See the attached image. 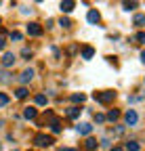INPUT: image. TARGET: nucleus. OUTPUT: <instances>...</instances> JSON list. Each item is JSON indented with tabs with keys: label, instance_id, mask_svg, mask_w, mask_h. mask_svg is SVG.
<instances>
[{
	"label": "nucleus",
	"instance_id": "2",
	"mask_svg": "<svg viewBox=\"0 0 145 151\" xmlns=\"http://www.w3.org/2000/svg\"><path fill=\"white\" fill-rule=\"evenodd\" d=\"M53 143H55V141H53V137H48V134H42V132L34 137V145H36V147H50Z\"/></svg>",
	"mask_w": 145,
	"mask_h": 151
},
{
	"label": "nucleus",
	"instance_id": "15",
	"mask_svg": "<svg viewBox=\"0 0 145 151\" xmlns=\"http://www.w3.org/2000/svg\"><path fill=\"white\" fill-rule=\"evenodd\" d=\"M124 149H126V151H139V143H137V141H128Z\"/></svg>",
	"mask_w": 145,
	"mask_h": 151
},
{
	"label": "nucleus",
	"instance_id": "5",
	"mask_svg": "<svg viewBox=\"0 0 145 151\" xmlns=\"http://www.w3.org/2000/svg\"><path fill=\"white\" fill-rule=\"evenodd\" d=\"M74 6H76V2H74V0H63V2L59 4L61 13H71V11H74Z\"/></svg>",
	"mask_w": 145,
	"mask_h": 151
},
{
	"label": "nucleus",
	"instance_id": "21",
	"mask_svg": "<svg viewBox=\"0 0 145 151\" xmlns=\"http://www.w3.org/2000/svg\"><path fill=\"white\" fill-rule=\"evenodd\" d=\"M9 94H4V92H0V107H4V105H9Z\"/></svg>",
	"mask_w": 145,
	"mask_h": 151
},
{
	"label": "nucleus",
	"instance_id": "16",
	"mask_svg": "<svg viewBox=\"0 0 145 151\" xmlns=\"http://www.w3.org/2000/svg\"><path fill=\"white\" fill-rule=\"evenodd\" d=\"M105 118H107V120H112V122H116V120L120 118V111H118V109H112V111H110V113H107V116H105Z\"/></svg>",
	"mask_w": 145,
	"mask_h": 151
},
{
	"label": "nucleus",
	"instance_id": "10",
	"mask_svg": "<svg viewBox=\"0 0 145 151\" xmlns=\"http://www.w3.org/2000/svg\"><path fill=\"white\" fill-rule=\"evenodd\" d=\"M76 130L80 132V134H90L93 126H90V124H86V122H82V124H78V126H76Z\"/></svg>",
	"mask_w": 145,
	"mask_h": 151
},
{
	"label": "nucleus",
	"instance_id": "20",
	"mask_svg": "<svg viewBox=\"0 0 145 151\" xmlns=\"http://www.w3.org/2000/svg\"><path fill=\"white\" fill-rule=\"evenodd\" d=\"M135 25H145V15H135Z\"/></svg>",
	"mask_w": 145,
	"mask_h": 151
},
{
	"label": "nucleus",
	"instance_id": "34",
	"mask_svg": "<svg viewBox=\"0 0 145 151\" xmlns=\"http://www.w3.org/2000/svg\"><path fill=\"white\" fill-rule=\"evenodd\" d=\"M0 21H2V19H0Z\"/></svg>",
	"mask_w": 145,
	"mask_h": 151
},
{
	"label": "nucleus",
	"instance_id": "1",
	"mask_svg": "<svg viewBox=\"0 0 145 151\" xmlns=\"http://www.w3.org/2000/svg\"><path fill=\"white\" fill-rule=\"evenodd\" d=\"M114 99H116V92H114V90H101V92H95V101H99V103H103V105L112 103Z\"/></svg>",
	"mask_w": 145,
	"mask_h": 151
},
{
	"label": "nucleus",
	"instance_id": "22",
	"mask_svg": "<svg viewBox=\"0 0 145 151\" xmlns=\"http://www.w3.org/2000/svg\"><path fill=\"white\" fill-rule=\"evenodd\" d=\"M36 105H46V97H44V94H38V97H36Z\"/></svg>",
	"mask_w": 145,
	"mask_h": 151
},
{
	"label": "nucleus",
	"instance_id": "14",
	"mask_svg": "<svg viewBox=\"0 0 145 151\" xmlns=\"http://www.w3.org/2000/svg\"><path fill=\"white\" fill-rule=\"evenodd\" d=\"M15 97H17V99H25V97H27V88H25V86L17 88V90H15Z\"/></svg>",
	"mask_w": 145,
	"mask_h": 151
},
{
	"label": "nucleus",
	"instance_id": "6",
	"mask_svg": "<svg viewBox=\"0 0 145 151\" xmlns=\"http://www.w3.org/2000/svg\"><path fill=\"white\" fill-rule=\"evenodd\" d=\"M97 147H99V145H97V139H90V137H88V139L84 141V151H97Z\"/></svg>",
	"mask_w": 145,
	"mask_h": 151
},
{
	"label": "nucleus",
	"instance_id": "27",
	"mask_svg": "<svg viewBox=\"0 0 145 151\" xmlns=\"http://www.w3.org/2000/svg\"><path fill=\"white\" fill-rule=\"evenodd\" d=\"M11 40H21V34L19 32H11Z\"/></svg>",
	"mask_w": 145,
	"mask_h": 151
},
{
	"label": "nucleus",
	"instance_id": "29",
	"mask_svg": "<svg viewBox=\"0 0 145 151\" xmlns=\"http://www.w3.org/2000/svg\"><path fill=\"white\" fill-rule=\"evenodd\" d=\"M0 82H9V73H6V71L0 73Z\"/></svg>",
	"mask_w": 145,
	"mask_h": 151
},
{
	"label": "nucleus",
	"instance_id": "17",
	"mask_svg": "<svg viewBox=\"0 0 145 151\" xmlns=\"http://www.w3.org/2000/svg\"><path fill=\"white\" fill-rule=\"evenodd\" d=\"M59 25H61L63 29H69V27H71V21H69L67 17H61V19H59Z\"/></svg>",
	"mask_w": 145,
	"mask_h": 151
},
{
	"label": "nucleus",
	"instance_id": "9",
	"mask_svg": "<svg viewBox=\"0 0 145 151\" xmlns=\"http://www.w3.org/2000/svg\"><path fill=\"white\" fill-rule=\"evenodd\" d=\"M36 116H38L36 107H25V109H23V118H27V120H36Z\"/></svg>",
	"mask_w": 145,
	"mask_h": 151
},
{
	"label": "nucleus",
	"instance_id": "30",
	"mask_svg": "<svg viewBox=\"0 0 145 151\" xmlns=\"http://www.w3.org/2000/svg\"><path fill=\"white\" fill-rule=\"evenodd\" d=\"M61 151H78V149H69V147H63Z\"/></svg>",
	"mask_w": 145,
	"mask_h": 151
},
{
	"label": "nucleus",
	"instance_id": "18",
	"mask_svg": "<svg viewBox=\"0 0 145 151\" xmlns=\"http://www.w3.org/2000/svg\"><path fill=\"white\" fill-rule=\"evenodd\" d=\"M71 101H74V103H84V101H86V97H84L82 92H80V94L76 92V94H71Z\"/></svg>",
	"mask_w": 145,
	"mask_h": 151
},
{
	"label": "nucleus",
	"instance_id": "13",
	"mask_svg": "<svg viewBox=\"0 0 145 151\" xmlns=\"http://www.w3.org/2000/svg\"><path fill=\"white\" fill-rule=\"evenodd\" d=\"M93 55H95V48L93 46H84L82 48V59H93Z\"/></svg>",
	"mask_w": 145,
	"mask_h": 151
},
{
	"label": "nucleus",
	"instance_id": "33",
	"mask_svg": "<svg viewBox=\"0 0 145 151\" xmlns=\"http://www.w3.org/2000/svg\"><path fill=\"white\" fill-rule=\"evenodd\" d=\"M2 126H4V122H2V120H0V128H2Z\"/></svg>",
	"mask_w": 145,
	"mask_h": 151
},
{
	"label": "nucleus",
	"instance_id": "4",
	"mask_svg": "<svg viewBox=\"0 0 145 151\" xmlns=\"http://www.w3.org/2000/svg\"><path fill=\"white\" fill-rule=\"evenodd\" d=\"M27 34L30 36H42V25L40 23H30L27 25Z\"/></svg>",
	"mask_w": 145,
	"mask_h": 151
},
{
	"label": "nucleus",
	"instance_id": "7",
	"mask_svg": "<svg viewBox=\"0 0 145 151\" xmlns=\"http://www.w3.org/2000/svg\"><path fill=\"white\" fill-rule=\"evenodd\" d=\"M13 63H15V55H13V52H4L2 65H4V67H13Z\"/></svg>",
	"mask_w": 145,
	"mask_h": 151
},
{
	"label": "nucleus",
	"instance_id": "26",
	"mask_svg": "<svg viewBox=\"0 0 145 151\" xmlns=\"http://www.w3.org/2000/svg\"><path fill=\"white\" fill-rule=\"evenodd\" d=\"M95 122H97V124L105 122V116H103V113H95Z\"/></svg>",
	"mask_w": 145,
	"mask_h": 151
},
{
	"label": "nucleus",
	"instance_id": "25",
	"mask_svg": "<svg viewBox=\"0 0 145 151\" xmlns=\"http://www.w3.org/2000/svg\"><path fill=\"white\" fill-rule=\"evenodd\" d=\"M122 6L126 11H131V9H137V2H122Z\"/></svg>",
	"mask_w": 145,
	"mask_h": 151
},
{
	"label": "nucleus",
	"instance_id": "8",
	"mask_svg": "<svg viewBox=\"0 0 145 151\" xmlns=\"http://www.w3.org/2000/svg\"><path fill=\"white\" fill-rule=\"evenodd\" d=\"M32 78H34V69H23V71H21V78H19V80H21V84H27V82H30Z\"/></svg>",
	"mask_w": 145,
	"mask_h": 151
},
{
	"label": "nucleus",
	"instance_id": "12",
	"mask_svg": "<svg viewBox=\"0 0 145 151\" xmlns=\"http://www.w3.org/2000/svg\"><path fill=\"white\" fill-rule=\"evenodd\" d=\"M86 19H88V23H99V19H101V15H99L97 11H88Z\"/></svg>",
	"mask_w": 145,
	"mask_h": 151
},
{
	"label": "nucleus",
	"instance_id": "24",
	"mask_svg": "<svg viewBox=\"0 0 145 151\" xmlns=\"http://www.w3.org/2000/svg\"><path fill=\"white\" fill-rule=\"evenodd\" d=\"M135 40H137L139 44H145V32H139V34H137V38H135Z\"/></svg>",
	"mask_w": 145,
	"mask_h": 151
},
{
	"label": "nucleus",
	"instance_id": "32",
	"mask_svg": "<svg viewBox=\"0 0 145 151\" xmlns=\"http://www.w3.org/2000/svg\"><path fill=\"white\" fill-rule=\"evenodd\" d=\"M141 61H143V63H145V50H143V52H141Z\"/></svg>",
	"mask_w": 145,
	"mask_h": 151
},
{
	"label": "nucleus",
	"instance_id": "28",
	"mask_svg": "<svg viewBox=\"0 0 145 151\" xmlns=\"http://www.w3.org/2000/svg\"><path fill=\"white\" fill-rule=\"evenodd\" d=\"M76 50H78V46H76V44H69V46H67V52H69V55H74Z\"/></svg>",
	"mask_w": 145,
	"mask_h": 151
},
{
	"label": "nucleus",
	"instance_id": "3",
	"mask_svg": "<svg viewBox=\"0 0 145 151\" xmlns=\"http://www.w3.org/2000/svg\"><path fill=\"white\" fill-rule=\"evenodd\" d=\"M124 120H126V124H128V126H133V124H137V111L135 109H128V111H126L124 113Z\"/></svg>",
	"mask_w": 145,
	"mask_h": 151
},
{
	"label": "nucleus",
	"instance_id": "31",
	"mask_svg": "<svg viewBox=\"0 0 145 151\" xmlns=\"http://www.w3.org/2000/svg\"><path fill=\"white\" fill-rule=\"evenodd\" d=\"M110 151H122V147H112Z\"/></svg>",
	"mask_w": 145,
	"mask_h": 151
},
{
	"label": "nucleus",
	"instance_id": "19",
	"mask_svg": "<svg viewBox=\"0 0 145 151\" xmlns=\"http://www.w3.org/2000/svg\"><path fill=\"white\" fill-rule=\"evenodd\" d=\"M50 130L55 132V134H59V132H61V124H59V120H53V124H50Z\"/></svg>",
	"mask_w": 145,
	"mask_h": 151
},
{
	"label": "nucleus",
	"instance_id": "23",
	"mask_svg": "<svg viewBox=\"0 0 145 151\" xmlns=\"http://www.w3.org/2000/svg\"><path fill=\"white\" fill-rule=\"evenodd\" d=\"M4 46H6V36H4V32H0V50Z\"/></svg>",
	"mask_w": 145,
	"mask_h": 151
},
{
	"label": "nucleus",
	"instance_id": "11",
	"mask_svg": "<svg viewBox=\"0 0 145 151\" xmlns=\"http://www.w3.org/2000/svg\"><path fill=\"white\" fill-rule=\"evenodd\" d=\"M80 111H82V109L76 107V105H74V107H69V109H67V118H69V120H76V118L80 116Z\"/></svg>",
	"mask_w": 145,
	"mask_h": 151
}]
</instances>
